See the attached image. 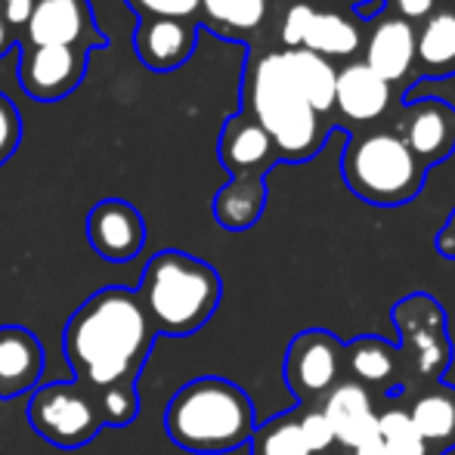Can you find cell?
Here are the masks:
<instances>
[{
	"instance_id": "27",
	"label": "cell",
	"mask_w": 455,
	"mask_h": 455,
	"mask_svg": "<svg viewBox=\"0 0 455 455\" xmlns=\"http://www.w3.org/2000/svg\"><path fill=\"white\" fill-rule=\"evenodd\" d=\"M378 437H381L384 455H427V446L415 434L412 419L403 409L378 415Z\"/></svg>"
},
{
	"instance_id": "11",
	"label": "cell",
	"mask_w": 455,
	"mask_h": 455,
	"mask_svg": "<svg viewBox=\"0 0 455 455\" xmlns=\"http://www.w3.org/2000/svg\"><path fill=\"white\" fill-rule=\"evenodd\" d=\"M394 133L425 168H434L455 152V106L434 96L406 100L394 118Z\"/></svg>"
},
{
	"instance_id": "22",
	"label": "cell",
	"mask_w": 455,
	"mask_h": 455,
	"mask_svg": "<svg viewBox=\"0 0 455 455\" xmlns=\"http://www.w3.org/2000/svg\"><path fill=\"white\" fill-rule=\"evenodd\" d=\"M273 0H202L198 28L214 31L227 41H251L267 25Z\"/></svg>"
},
{
	"instance_id": "30",
	"label": "cell",
	"mask_w": 455,
	"mask_h": 455,
	"mask_svg": "<svg viewBox=\"0 0 455 455\" xmlns=\"http://www.w3.org/2000/svg\"><path fill=\"white\" fill-rule=\"evenodd\" d=\"M298 427H300V437H304L310 455L325 452V450H331V446H335V434H331L323 409H307V412L298 419Z\"/></svg>"
},
{
	"instance_id": "17",
	"label": "cell",
	"mask_w": 455,
	"mask_h": 455,
	"mask_svg": "<svg viewBox=\"0 0 455 455\" xmlns=\"http://www.w3.org/2000/svg\"><path fill=\"white\" fill-rule=\"evenodd\" d=\"M198 44V22L180 19H140L133 50L149 72H177L189 62Z\"/></svg>"
},
{
	"instance_id": "7",
	"label": "cell",
	"mask_w": 455,
	"mask_h": 455,
	"mask_svg": "<svg viewBox=\"0 0 455 455\" xmlns=\"http://www.w3.org/2000/svg\"><path fill=\"white\" fill-rule=\"evenodd\" d=\"M394 323L400 329V363H409L425 381H437L452 354L443 307L431 294H409L394 307Z\"/></svg>"
},
{
	"instance_id": "9",
	"label": "cell",
	"mask_w": 455,
	"mask_h": 455,
	"mask_svg": "<svg viewBox=\"0 0 455 455\" xmlns=\"http://www.w3.org/2000/svg\"><path fill=\"white\" fill-rule=\"evenodd\" d=\"M19 44H28V47H72L93 53V50L108 47V37L96 28L91 0H37L22 35H19Z\"/></svg>"
},
{
	"instance_id": "29",
	"label": "cell",
	"mask_w": 455,
	"mask_h": 455,
	"mask_svg": "<svg viewBox=\"0 0 455 455\" xmlns=\"http://www.w3.org/2000/svg\"><path fill=\"white\" fill-rule=\"evenodd\" d=\"M140 19H180V22H198L202 0H124Z\"/></svg>"
},
{
	"instance_id": "32",
	"label": "cell",
	"mask_w": 455,
	"mask_h": 455,
	"mask_svg": "<svg viewBox=\"0 0 455 455\" xmlns=\"http://www.w3.org/2000/svg\"><path fill=\"white\" fill-rule=\"evenodd\" d=\"M37 0H0V22L12 31V35H22L25 22H28L31 10H35Z\"/></svg>"
},
{
	"instance_id": "4",
	"label": "cell",
	"mask_w": 455,
	"mask_h": 455,
	"mask_svg": "<svg viewBox=\"0 0 455 455\" xmlns=\"http://www.w3.org/2000/svg\"><path fill=\"white\" fill-rule=\"evenodd\" d=\"M220 273L186 251H158L140 279V304L162 335H192L220 304Z\"/></svg>"
},
{
	"instance_id": "35",
	"label": "cell",
	"mask_w": 455,
	"mask_h": 455,
	"mask_svg": "<svg viewBox=\"0 0 455 455\" xmlns=\"http://www.w3.org/2000/svg\"><path fill=\"white\" fill-rule=\"evenodd\" d=\"M356 22H375L381 12H387V0H360V4L350 6Z\"/></svg>"
},
{
	"instance_id": "2",
	"label": "cell",
	"mask_w": 455,
	"mask_h": 455,
	"mask_svg": "<svg viewBox=\"0 0 455 455\" xmlns=\"http://www.w3.org/2000/svg\"><path fill=\"white\" fill-rule=\"evenodd\" d=\"M242 112L270 133L279 162H310L329 143L335 124L319 118L282 68L279 50L248 60L242 78Z\"/></svg>"
},
{
	"instance_id": "19",
	"label": "cell",
	"mask_w": 455,
	"mask_h": 455,
	"mask_svg": "<svg viewBox=\"0 0 455 455\" xmlns=\"http://www.w3.org/2000/svg\"><path fill=\"white\" fill-rule=\"evenodd\" d=\"M44 347L22 325H0V400H10L37 384Z\"/></svg>"
},
{
	"instance_id": "18",
	"label": "cell",
	"mask_w": 455,
	"mask_h": 455,
	"mask_svg": "<svg viewBox=\"0 0 455 455\" xmlns=\"http://www.w3.org/2000/svg\"><path fill=\"white\" fill-rule=\"evenodd\" d=\"M390 102H394V87L378 78L363 60L338 68L335 108L347 121H354L360 127L375 124L390 112Z\"/></svg>"
},
{
	"instance_id": "26",
	"label": "cell",
	"mask_w": 455,
	"mask_h": 455,
	"mask_svg": "<svg viewBox=\"0 0 455 455\" xmlns=\"http://www.w3.org/2000/svg\"><path fill=\"white\" fill-rule=\"evenodd\" d=\"M248 443H251V455H310L304 437H300L298 415L291 412L275 415L267 425L254 427Z\"/></svg>"
},
{
	"instance_id": "34",
	"label": "cell",
	"mask_w": 455,
	"mask_h": 455,
	"mask_svg": "<svg viewBox=\"0 0 455 455\" xmlns=\"http://www.w3.org/2000/svg\"><path fill=\"white\" fill-rule=\"evenodd\" d=\"M434 245H437V251L443 254L446 260H455V208L450 211V217H446L443 227H440Z\"/></svg>"
},
{
	"instance_id": "31",
	"label": "cell",
	"mask_w": 455,
	"mask_h": 455,
	"mask_svg": "<svg viewBox=\"0 0 455 455\" xmlns=\"http://www.w3.org/2000/svg\"><path fill=\"white\" fill-rule=\"evenodd\" d=\"M22 140V115L12 106L10 96L0 93V164L10 162Z\"/></svg>"
},
{
	"instance_id": "3",
	"label": "cell",
	"mask_w": 455,
	"mask_h": 455,
	"mask_svg": "<svg viewBox=\"0 0 455 455\" xmlns=\"http://www.w3.org/2000/svg\"><path fill=\"white\" fill-rule=\"evenodd\" d=\"M251 396L227 378H196L183 384L168 403L164 431L180 450L192 455H223L251 440Z\"/></svg>"
},
{
	"instance_id": "5",
	"label": "cell",
	"mask_w": 455,
	"mask_h": 455,
	"mask_svg": "<svg viewBox=\"0 0 455 455\" xmlns=\"http://www.w3.org/2000/svg\"><path fill=\"white\" fill-rule=\"evenodd\" d=\"M341 174L356 198L375 208H400L421 196L427 168L409 152L394 127L360 131L347 137L341 156Z\"/></svg>"
},
{
	"instance_id": "12",
	"label": "cell",
	"mask_w": 455,
	"mask_h": 455,
	"mask_svg": "<svg viewBox=\"0 0 455 455\" xmlns=\"http://www.w3.org/2000/svg\"><path fill=\"white\" fill-rule=\"evenodd\" d=\"M19 84L37 102H60L81 87L87 75V50L28 47L19 44Z\"/></svg>"
},
{
	"instance_id": "6",
	"label": "cell",
	"mask_w": 455,
	"mask_h": 455,
	"mask_svg": "<svg viewBox=\"0 0 455 455\" xmlns=\"http://www.w3.org/2000/svg\"><path fill=\"white\" fill-rule=\"evenodd\" d=\"M25 415L47 443L62 446V450H78L91 443L102 427L100 406L91 390L78 381H56L37 387Z\"/></svg>"
},
{
	"instance_id": "36",
	"label": "cell",
	"mask_w": 455,
	"mask_h": 455,
	"mask_svg": "<svg viewBox=\"0 0 455 455\" xmlns=\"http://www.w3.org/2000/svg\"><path fill=\"white\" fill-rule=\"evenodd\" d=\"M347 4H350V6H354V4H360V0H347Z\"/></svg>"
},
{
	"instance_id": "24",
	"label": "cell",
	"mask_w": 455,
	"mask_h": 455,
	"mask_svg": "<svg viewBox=\"0 0 455 455\" xmlns=\"http://www.w3.org/2000/svg\"><path fill=\"white\" fill-rule=\"evenodd\" d=\"M412 427L427 450L446 452L455 446V387L437 384L412 403Z\"/></svg>"
},
{
	"instance_id": "13",
	"label": "cell",
	"mask_w": 455,
	"mask_h": 455,
	"mask_svg": "<svg viewBox=\"0 0 455 455\" xmlns=\"http://www.w3.org/2000/svg\"><path fill=\"white\" fill-rule=\"evenodd\" d=\"M323 415L335 434V443L354 452L384 455L381 437H378V412L369 387L356 381H338L325 394Z\"/></svg>"
},
{
	"instance_id": "1",
	"label": "cell",
	"mask_w": 455,
	"mask_h": 455,
	"mask_svg": "<svg viewBox=\"0 0 455 455\" xmlns=\"http://www.w3.org/2000/svg\"><path fill=\"white\" fill-rule=\"evenodd\" d=\"M152 329L137 291L102 288L72 313L62 335L66 360L96 390L133 384L152 347Z\"/></svg>"
},
{
	"instance_id": "25",
	"label": "cell",
	"mask_w": 455,
	"mask_h": 455,
	"mask_svg": "<svg viewBox=\"0 0 455 455\" xmlns=\"http://www.w3.org/2000/svg\"><path fill=\"white\" fill-rule=\"evenodd\" d=\"M347 365L354 371L356 384H371V387H394L396 375H400V350L387 344L384 338L363 335L344 347Z\"/></svg>"
},
{
	"instance_id": "20",
	"label": "cell",
	"mask_w": 455,
	"mask_h": 455,
	"mask_svg": "<svg viewBox=\"0 0 455 455\" xmlns=\"http://www.w3.org/2000/svg\"><path fill=\"white\" fill-rule=\"evenodd\" d=\"M455 75V10H437L415 28V81Z\"/></svg>"
},
{
	"instance_id": "10",
	"label": "cell",
	"mask_w": 455,
	"mask_h": 455,
	"mask_svg": "<svg viewBox=\"0 0 455 455\" xmlns=\"http://www.w3.org/2000/svg\"><path fill=\"white\" fill-rule=\"evenodd\" d=\"M344 344L331 331L310 329L300 331L285 354V384L298 403H313L325 396L341 378Z\"/></svg>"
},
{
	"instance_id": "8",
	"label": "cell",
	"mask_w": 455,
	"mask_h": 455,
	"mask_svg": "<svg viewBox=\"0 0 455 455\" xmlns=\"http://www.w3.org/2000/svg\"><path fill=\"white\" fill-rule=\"evenodd\" d=\"M282 44L285 50H310L329 62L350 60L363 50V25L354 19V12L325 10L310 0H298L282 19Z\"/></svg>"
},
{
	"instance_id": "14",
	"label": "cell",
	"mask_w": 455,
	"mask_h": 455,
	"mask_svg": "<svg viewBox=\"0 0 455 455\" xmlns=\"http://www.w3.org/2000/svg\"><path fill=\"white\" fill-rule=\"evenodd\" d=\"M87 239L102 260L127 264L146 245V223L143 214L124 198H102L93 204L87 217Z\"/></svg>"
},
{
	"instance_id": "16",
	"label": "cell",
	"mask_w": 455,
	"mask_h": 455,
	"mask_svg": "<svg viewBox=\"0 0 455 455\" xmlns=\"http://www.w3.org/2000/svg\"><path fill=\"white\" fill-rule=\"evenodd\" d=\"M363 50V62L390 87L406 84L409 75L415 81V25L403 22L390 10L371 22Z\"/></svg>"
},
{
	"instance_id": "15",
	"label": "cell",
	"mask_w": 455,
	"mask_h": 455,
	"mask_svg": "<svg viewBox=\"0 0 455 455\" xmlns=\"http://www.w3.org/2000/svg\"><path fill=\"white\" fill-rule=\"evenodd\" d=\"M217 158L229 171V177H260V180H267V174L279 164L270 133L242 108L223 121Z\"/></svg>"
},
{
	"instance_id": "28",
	"label": "cell",
	"mask_w": 455,
	"mask_h": 455,
	"mask_svg": "<svg viewBox=\"0 0 455 455\" xmlns=\"http://www.w3.org/2000/svg\"><path fill=\"white\" fill-rule=\"evenodd\" d=\"M96 406H100L102 425H108V427L131 425V421L137 419V409H140L137 390H133V384H115V387L102 390Z\"/></svg>"
},
{
	"instance_id": "33",
	"label": "cell",
	"mask_w": 455,
	"mask_h": 455,
	"mask_svg": "<svg viewBox=\"0 0 455 455\" xmlns=\"http://www.w3.org/2000/svg\"><path fill=\"white\" fill-rule=\"evenodd\" d=\"M387 10L394 16H400L403 22L415 25V22H425L437 10V0H387Z\"/></svg>"
},
{
	"instance_id": "21",
	"label": "cell",
	"mask_w": 455,
	"mask_h": 455,
	"mask_svg": "<svg viewBox=\"0 0 455 455\" xmlns=\"http://www.w3.org/2000/svg\"><path fill=\"white\" fill-rule=\"evenodd\" d=\"M282 68H285L288 81L294 84V91L310 102V108L319 118L329 121V115L335 112V81H338V68L329 60L310 53V50H279Z\"/></svg>"
},
{
	"instance_id": "37",
	"label": "cell",
	"mask_w": 455,
	"mask_h": 455,
	"mask_svg": "<svg viewBox=\"0 0 455 455\" xmlns=\"http://www.w3.org/2000/svg\"><path fill=\"white\" fill-rule=\"evenodd\" d=\"M354 455H369V452H354Z\"/></svg>"
},
{
	"instance_id": "23",
	"label": "cell",
	"mask_w": 455,
	"mask_h": 455,
	"mask_svg": "<svg viewBox=\"0 0 455 455\" xmlns=\"http://www.w3.org/2000/svg\"><path fill=\"white\" fill-rule=\"evenodd\" d=\"M214 220L229 233H245L267 211V180L260 177H229L214 196Z\"/></svg>"
}]
</instances>
